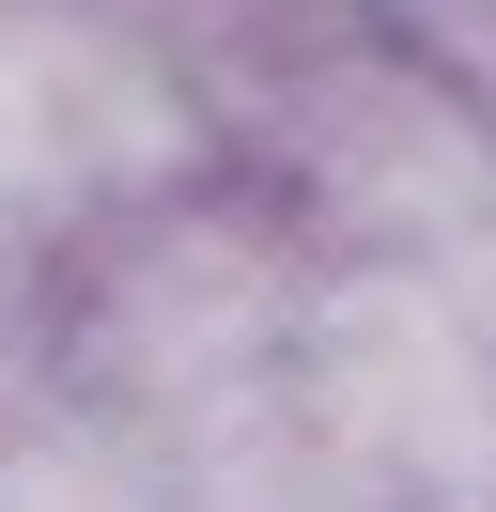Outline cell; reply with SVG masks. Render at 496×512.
I'll use <instances>...</instances> for the list:
<instances>
[{
    "label": "cell",
    "instance_id": "2",
    "mask_svg": "<svg viewBox=\"0 0 496 512\" xmlns=\"http://www.w3.org/2000/svg\"><path fill=\"white\" fill-rule=\"evenodd\" d=\"M264 202L326 264H450L496 218V109L403 32H326L264 109Z\"/></svg>",
    "mask_w": 496,
    "mask_h": 512
},
{
    "label": "cell",
    "instance_id": "6",
    "mask_svg": "<svg viewBox=\"0 0 496 512\" xmlns=\"http://www.w3.org/2000/svg\"><path fill=\"white\" fill-rule=\"evenodd\" d=\"M450 280L481 295V326H496V218H481V233H465V249H450Z\"/></svg>",
    "mask_w": 496,
    "mask_h": 512
},
{
    "label": "cell",
    "instance_id": "3",
    "mask_svg": "<svg viewBox=\"0 0 496 512\" xmlns=\"http://www.w3.org/2000/svg\"><path fill=\"white\" fill-rule=\"evenodd\" d=\"M217 171V109L109 0H0V233H124Z\"/></svg>",
    "mask_w": 496,
    "mask_h": 512
},
{
    "label": "cell",
    "instance_id": "4",
    "mask_svg": "<svg viewBox=\"0 0 496 512\" xmlns=\"http://www.w3.org/2000/svg\"><path fill=\"white\" fill-rule=\"evenodd\" d=\"M295 388L388 512L496 481V326L450 264H326L295 326Z\"/></svg>",
    "mask_w": 496,
    "mask_h": 512
},
{
    "label": "cell",
    "instance_id": "5",
    "mask_svg": "<svg viewBox=\"0 0 496 512\" xmlns=\"http://www.w3.org/2000/svg\"><path fill=\"white\" fill-rule=\"evenodd\" d=\"M372 32H403L434 78H465V94L496 109V0H372Z\"/></svg>",
    "mask_w": 496,
    "mask_h": 512
},
{
    "label": "cell",
    "instance_id": "1",
    "mask_svg": "<svg viewBox=\"0 0 496 512\" xmlns=\"http://www.w3.org/2000/svg\"><path fill=\"white\" fill-rule=\"evenodd\" d=\"M295 326H310V249L279 202H217L171 187L140 202L124 233H93V280H78V388L124 419L140 450L233 419L248 388L295 373Z\"/></svg>",
    "mask_w": 496,
    "mask_h": 512
}]
</instances>
